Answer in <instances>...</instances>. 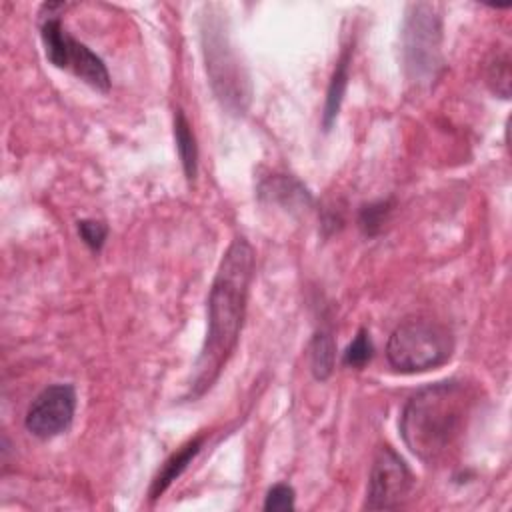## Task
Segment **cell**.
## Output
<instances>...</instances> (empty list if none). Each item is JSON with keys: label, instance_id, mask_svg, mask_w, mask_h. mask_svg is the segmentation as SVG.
I'll list each match as a JSON object with an SVG mask.
<instances>
[{"label": "cell", "instance_id": "1", "mask_svg": "<svg viewBox=\"0 0 512 512\" xmlns=\"http://www.w3.org/2000/svg\"><path fill=\"white\" fill-rule=\"evenodd\" d=\"M252 274L254 250L244 238H236L224 252L210 288L208 330L194 366L188 398H198L210 390L234 352L242 330Z\"/></svg>", "mask_w": 512, "mask_h": 512}, {"label": "cell", "instance_id": "2", "mask_svg": "<svg viewBox=\"0 0 512 512\" xmlns=\"http://www.w3.org/2000/svg\"><path fill=\"white\" fill-rule=\"evenodd\" d=\"M470 412L472 392L462 382L444 380L424 386L402 410V440L424 464L444 462L464 436Z\"/></svg>", "mask_w": 512, "mask_h": 512}, {"label": "cell", "instance_id": "3", "mask_svg": "<svg viewBox=\"0 0 512 512\" xmlns=\"http://www.w3.org/2000/svg\"><path fill=\"white\" fill-rule=\"evenodd\" d=\"M454 350L452 334L432 320H406L388 338L386 358L404 374L426 372L450 360Z\"/></svg>", "mask_w": 512, "mask_h": 512}, {"label": "cell", "instance_id": "4", "mask_svg": "<svg viewBox=\"0 0 512 512\" xmlns=\"http://www.w3.org/2000/svg\"><path fill=\"white\" fill-rule=\"evenodd\" d=\"M62 2H48L40 12V38L44 44V52L50 64L56 68L72 72L76 78L86 82L88 86L108 92L110 90V74L100 56H96L86 44L72 38L58 18V10H62Z\"/></svg>", "mask_w": 512, "mask_h": 512}, {"label": "cell", "instance_id": "5", "mask_svg": "<svg viewBox=\"0 0 512 512\" xmlns=\"http://www.w3.org/2000/svg\"><path fill=\"white\" fill-rule=\"evenodd\" d=\"M442 26L432 4H410L402 28L404 68L412 82L430 84L438 78L444 58L440 50Z\"/></svg>", "mask_w": 512, "mask_h": 512}, {"label": "cell", "instance_id": "6", "mask_svg": "<svg viewBox=\"0 0 512 512\" xmlns=\"http://www.w3.org/2000/svg\"><path fill=\"white\" fill-rule=\"evenodd\" d=\"M202 46L206 70L216 96L228 110L242 112L250 100L248 78L228 42L222 20L206 18L202 28Z\"/></svg>", "mask_w": 512, "mask_h": 512}, {"label": "cell", "instance_id": "7", "mask_svg": "<svg viewBox=\"0 0 512 512\" xmlns=\"http://www.w3.org/2000/svg\"><path fill=\"white\" fill-rule=\"evenodd\" d=\"M412 486V472L400 454L390 446H380L370 468L364 506L368 510L398 508L408 498Z\"/></svg>", "mask_w": 512, "mask_h": 512}, {"label": "cell", "instance_id": "8", "mask_svg": "<svg viewBox=\"0 0 512 512\" xmlns=\"http://www.w3.org/2000/svg\"><path fill=\"white\" fill-rule=\"evenodd\" d=\"M76 412V390L72 384H52L30 404L24 426L36 438L48 440L68 430Z\"/></svg>", "mask_w": 512, "mask_h": 512}, {"label": "cell", "instance_id": "9", "mask_svg": "<svg viewBox=\"0 0 512 512\" xmlns=\"http://www.w3.org/2000/svg\"><path fill=\"white\" fill-rule=\"evenodd\" d=\"M258 194L264 200L280 204L288 210H302L312 202V196L306 190V186L300 180L286 174L266 176L258 186Z\"/></svg>", "mask_w": 512, "mask_h": 512}, {"label": "cell", "instance_id": "10", "mask_svg": "<svg viewBox=\"0 0 512 512\" xmlns=\"http://www.w3.org/2000/svg\"><path fill=\"white\" fill-rule=\"evenodd\" d=\"M202 444H204V434H198V436H194L192 440H188L186 444H182L174 454H170V456L166 458V462L160 466L158 474L154 476V480H152V484H150V490H148L150 500L160 498V496L168 490V486H170L176 478H180V474L188 468V464H190V462L194 460V456L200 452Z\"/></svg>", "mask_w": 512, "mask_h": 512}, {"label": "cell", "instance_id": "11", "mask_svg": "<svg viewBox=\"0 0 512 512\" xmlns=\"http://www.w3.org/2000/svg\"><path fill=\"white\" fill-rule=\"evenodd\" d=\"M350 62H352V46H346L336 62V68L332 72V78L328 82L326 90V102H324V112H322V128L328 132L340 112L348 78H350Z\"/></svg>", "mask_w": 512, "mask_h": 512}, {"label": "cell", "instance_id": "12", "mask_svg": "<svg viewBox=\"0 0 512 512\" xmlns=\"http://www.w3.org/2000/svg\"><path fill=\"white\" fill-rule=\"evenodd\" d=\"M174 140H176L178 156L184 168V176L188 182H194L198 172V146H196L192 126L182 110H176L174 114Z\"/></svg>", "mask_w": 512, "mask_h": 512}, {"label": "cell", "instance_id": "13", "mask_svg": "<svg viewBox=\"0 0 512 512\" xmlns=\"http://www.w3.org/2000/svg\"><path fill=\"white\" fill-rule=\"evenodd\" d=\"M336 364V342L330 330L320 328L310 342V370L316 380H326Z\"/></svg>", "mask_w": 512, "mask_h": 512}, {"label": "cell", "instance_id": "14", "mask_svg": "<svg viewBox=\"0 0 512 512\" xmlns=\"http://www.w3.org/2000/svg\"><path fill=\"white\" fill-rule=\"evenodd\" d=\"M372 342H370V334L366 328H360L358 334L354 336V340L348 344V348L344 350L342 362L350 368H362L370 362L372 358Z\"/></svg>", "mask_w": 512, "mask_h": 512}, {"label": "cell", "instance_id": "15", "mask_svg": "<svg viewBox=\"0 0 512 512\" xmlns=\"http://www.w3.org/2000/svg\"><path fill=\"white\" fill-rule=\"evenodd\" d=\"M388 214H390V202L380 200V202L366 204V206H362L360 216H358L360 228L364 230V234L374 236V234H378L382 230Z\"/></svg>", "mask_w": 512, "mask_h": 512}, {"label": "cell", "instance_id": "16", "mask_svg": "<svg viewBox=\"0 0 512 512\" xmlns=\"http://www.w3.org/2000/svg\"><path fill=\"white\" fill-rule=\"evenodd\" d=\"M486 78H488L492 92H496L500 98L510 96V58H508V54L496 56L494 62H490Z\"/></svg>", "mask_w": 512, "mask_h": 512}, {"label": "cell", "instance_id": "17", "mask_svg": "<svg viewBox=\"0 0 512 512\" xmlns=\"http://www.w3.org/2000/svg\"><path fill=\"white\" fill-rule=\"evenodd\" d=\"M78 234L82 238V242L92 250V252H100L106 236H108V226L100 220H80L78 222Z\"/></svg>", "mask_w": 512, "mask_h": 512}, {"label": "cell", "instance_id": "18", "mask_svg": "<svg viewBox=\"0 0 512 512\" xmlns=\"http://www.w3.org/2000/svg\"><path fill=\"white\" fill-rule=\"evenodd\" d=\"M294 488L290 484H274L264 500V510H294Z\"/></svg>", "mask_w": 512, "mask_h": 512}]
</instances>
